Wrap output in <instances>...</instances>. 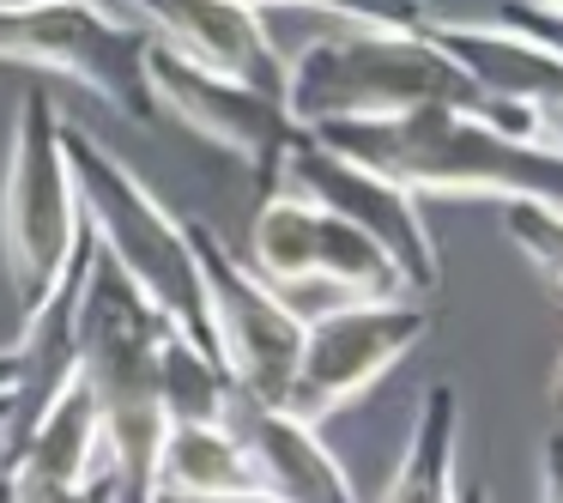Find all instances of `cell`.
Segmentation results:
<instances>
[{"label":"cell","mask_w":563,"mask_h":503,"mask_svg":"<svg viewBox=\"0 0 563 503\" xmlns=\"http://www.w3.org/2000/svg\"><path fill=\"white\" fill-rule=\"evenodd\" d=\"M0 503H13V491H7V479H0Z\"/></svg>","instance_id":"obj_31"},{"label":"cell","mask_w":563,"mask_h":503,"mask_svg":"<svg viewBox=\"0 0 563 503\" xmlns=\"http://www.w3.org/2000/svg\"><path fill=\"white\" fill-rule=\"evenodd\" d=\"M249 273L267 280L279 297H291L297 285H328L333 297H406L400 273L364 231H352L345 219L321 212L291 188L261 195L255 225H249Z\"/></svg>","instance_id":"obj_10"},{"label":"cell","mask_w":563,"mask_h":503,"mask_svg":"<svg viewBox=\"0 0 563 503\" xmlns=\"http://www.w3.org/2000/svg\"><path fill=\"white\" fill-rule=\"evenodd\" d=\"M13 382H19V352L0 346V394H13Z\"/></svg>","instance_id":"obj_26"},{"label":"cell","mask_w":563,"mask_h":503,"mask_svg":"<svg viewBox=\"0 0 563 503\" xmlns=\"http://www.w3.org/2000/svg\"><path fill=\"white\" fill-rule=\"evenodd\" d=\"M527 7H539V13H563V0H527Z\"/></svg>","instance_id":"obj_28"},{"label":"cell","mask_w":563,"mask_h":503,"mask_svg":"<svg viewBox=\"0 0 563 503\" xmlns=\"http://www.w3.org/2000/svg\"><path fill=\"white\" fill-rule=\"evenodd\" d=\"M103 467V430H98V406H91L86 382H67L62 401L31 425V437L19 442L7 461H0V479L13 491H49V485H79Z\"/></svg>","instance_id":"obj_15"},{"label":"cell","mask_w":563,"mask_h":503,"mask_svg":"<svg viewBox=\"0 0 563 503\" xmlns=\"http://www.w3.org/2000/svg\"><path fill=\"white\" fill-rule=\"evenodd\" d=\"M539 140H545V146H558V152H563V98H558V103H545V110H539Z\"/></svg>","instance_id":"obj_24"},{"label":"cell","mask_w":563,"mask_h":503,"mask_svg":"<svg viewBox=\"0 0 563 503\" xmlns=\"http://www.w3.org/2000/svg\"><path fill=\"white\" fill-rule=\"evenodd\" d=\"M279 188L316 200L321 212H333V219H345L352 231H364L369 243L388 255V267L400 273L406 297L437 292L442 255H437V237H430V225H424V200H418L412 188L388 183V176H376L369 164L333 152L328 140H316L309 128L291 140V152H285Z\"/></svg>","instance_id":"obj_9"},{"label":"cell","mask_w":563,"mask_h":503,"mask_svg":"<svg viewBox=\"0 0 563 503\" xmlns=\"http://www.w3.org/2000/svg\"><path fill=\"white\" fill-rule=\"evenodd\" d=\"M7 406H13V394H0V425H7Z\"/></svg>","instance_id":"obj_30"},{"label":"cell","mask_w":563,"mask_h":503,"mask_svg":"<svg viewBox=\"0 0 563 503\" xmlns=\"http://www.w3.org/2000/svg\"><path fill=\"white\" fill-rule=\"evenodd\" d=\"M454 430H461V394L449 382H430L424 401H418L412 437H406V449L376 503H461V485H454Z\"/></svg>","instance_id":"obj_16"},{"label":"cell","mask_w":563,"mask_h":503,"mask_svg":"<svg viewBox=\"0 0 563 503\" xmlns=\"http://www.w3.org/2000/svg\"><path fill=\"white\" fill-rule=\"evenodd\" d=\"M152 37L103 0H0V62L74 79L128 122L152 128L158 103L146 86Z\"/></svg>","instance_id":"obj_6"},{"label":"cell","mask_w":563,"mask_h":503,"mask_svg":"<svg viewBox=\"0 0 563 503\" xmlns=\"http://www.w3.org/2000/svg\"><path fill=\"white\" fill-rule=\"evenodd\" d=\"M183 231H188V249H195L212 352L224 364L231 394H243L255 406H285L297 346H303V316L291 309V297H279L267 280H255L249 261L207 219H183Z\"/></svg>","instance_id":"obj_7"},{"label":"cell","mask_w":563,"mask_h":503,"mask_svg":"<svg viewBox=\"0 0 563 503\" xmlns=\"http://www.w3.org/2000/svg\"><path fill=\"white\" fill-rule=\"evenodd\" d=\"M170 321L91 249L86 285H79V382L98 406L103 467L115 479V503L158 497V442L170 430L158 406V340Z\"/></svg>","instance_id":"obj_3"},{"label":"cell","mask_w":563,"mask_h":503,"mask_svg":"<svg viewBox=\"0 0 563 503\" xmlns=\"http://www.w3.org/2000/svg\"><path fill=\"white\" fill-rule=\"evenodd\" d=\"M13 491V485H7ZM13 503H115V479L110 467H98L91 479H79V485H49V491H13Z\"/></svg>","instance_id":"obj_22"},{"label":"cell","mask_w":563,"mask_h":503,"mask_svg":"<svg viewBox=\"0 0 563 503\" xmlns=\"http://www.w3.org/2000/svg\"><path fill=\"white\" fill-rule=\"evenodd\" d=\"M503 225H509L515 249L539 267V280L563 297V207H533V200H515L503 207Z\"/></svg>","instance_id":"obj_20"},{"label":"cell","mask_w":563,"mask_h":503,"mask_svg":"<svg viewBox=\"0 0 563 503\" xmlns=\"http://www.w3.org/2000/svg\"><path fill=\"white\" fill-rule=\"evenodd\" d=\"M255 13L267 7H297V13H321L333 25H357V31H424L430 7L424 0H249Z\"/></svg>","instance_id":"obj_19"},{"label":"cell","mask_w":563,"mask_h":503,"mask_svg":"<svg viewBox=\"0 0 563 503\" xmlns=\"http://www.w3.org/2000/svg\"><path fill=\"white\" fill-rule=\"evenodd\" d=\"M62 103L49 91H25L7 134V188H0V261L13 280L19 321L49 304L55 280L67 273L86 219H79L74 171L62 152Z\"/></svg>","instance_id":"obj_5"},{"label":"cell","mask_w":563,"mask_h":503,"mask_svg":"<svg viewBox=\"0 0 563 503\" xmlns=\"http://www.w3.org/2000/svg\"><path fill=\"white\" fill-rule=\"evenodd\" d=\"M430 333V309L418 297H345L303 316V346L285 389V413L303 425H328L352 401H364L406 352Z\"/></svg>","instance_id":"obj_8"},{"label":"cell","mask_w":563,"mask_h":503,"mask_svg":"<svg viewBox=\"0 0 563 503\" xmlns=\"http://www.w3.org/2000/svg\"><path fill=\"white\" fill-rule=\"evenodd\" d=\"M158 491L236 497V491H255V473H249L243 442L231 437V425H170L158 442Z\"/></svg>","instance_id":"obj_17"},{"label":"cell","mask_w":563,"mask_h":503,"mask_svg":"<svg viewBox=\"0 0 563 503\" xmlns=\"http://www.w3.org/2000/svg\"><path fill=\"white\" fill-rule=\"evenodd\" d=\"M146 86H152L158 116H176L195 140L243 158L249 171H255L261 195L279 188V164H285V152H291V140L303 134V128L291 122V110H285V98H267V91L243 86V79H231V74L195 67V62H183V55L158 50V43L146 50Z\"/></svg>","instance_id":"obj_11"},{"label":"cell","mask_w":563,"mask_h":503,"mask_svg":"<svg viewBox=\"0 0 563 503\" xmlns=\"http://www.w3.org/2000/svg\"><path fill=\"white\" fill-rule=\"evenodd\" d=\"M449 103L515 140H539V110L527 103H490L424 43V31H357L340 25L303 43L285 62V110L297 128H340V122H388L406 110Z\"/></svg>","instance_id":"obj_1"},{"label":"cell","mask_w":563,"mask_h":503,"mask_svg":"<svg viewBox=\"0 0 563 503\" xmlns=\"http://www.w3.org/2000/svg\"><path fill=\"white\" fill-rule=\"evenodd\" d=\"M128 25H140L158 50L183 55L195 67L231 74L243 86L285 98V62L267 13H255L249 0H103Z\"/></svg>","instance_id":"obj_12"},{"label":"cell","mask_w":563,"mask_h":503,"mask_svg":"<svg viewBox=\"0 0 563 503\" xmlns=\"http://www.w3.org/2000/svg\"><path fill=\"white\" fill-rule=\"evenodd\" d=\"M224 425L243 442V461L255 473L261 497H273V503H357L352 473L333 461L321 430L291 418L285 406H255L243 394H231Z\"/></svg>","instance_id":"obj_13"},{"label":"cell","mask_w":563,"mask_h":503,"mask_svg":"<svg viewBox=\"0 0 563 503\" xmlns=\"http://www.w3.org/2000/svg\"><path fill=\"white\" fill-rule=\"evenodd\" d=\"M497 19H503V25H515V31H527L539 50H551L563 62V13H539V7H527V0H503Z\"/></svg>","instance_id":"obj_21"},{"label":"cell","mask_w":563,"mask_h":503,"mask_svg":"<svg viewBox=\"0 0 563 503\" xmlns=\"http://www.w3.org/2000/svg\"><path fill=\"white\" fill-rule=\"evenodd\" d=\"M461 503H485V491H478V485H473V491H461Z\"/></svg>","instance_id":"obj_29"},{"label":"cell","mask_w":563,"mask_h":503,"mask_svg":"<svg viewBox=\"0 0 563 503\" xmlns=\"http://www.w3.org/2000/svg\"><path fill=\"white\" fill-rule=\"evenodd\" d=\"M152 503H273V497H261V491H236V497H176V491H158Z\"/></svg>","instance_id":"obj_25"},{"label":"cell","mask_w":563,"mask_h":503,"mask_svg":"<svg viewBox=\"0 0 563 503\" xmlns=\"http://www.w3.org/2000/svg\"><path fill=\"white\" fill-rule=\"evenodd\" d=\"M551 401L563 406V352H558V370H551Z\"/></svg>","instance_id":"obj_27"},{"label":"cell","mask_w":563,"mask_h":503,"mask_svg":"<svg viewBox=\"0 0 563 503\" xmlns=\"http://www.w3.org/2000/svg\"><path fill=\"white\" fill-rule=\"evenodd\" d=\"M539 503H563V430L545 442V461H539Z\"/></svg>","instance_id":"obj_23"},{"label":"cell","mask_w":563,"mask_h":503,"mask_svg":"<svg viewBox=\"0 0 563 503\" xmlns=\"http://www.w3.org/2000/svg\"><path fill=\"white\" fill-rule=\"evenodd\" d=\"M158 406L170 425H224L231 382H224L219 352L195 346L188 333L164 328L158 340Z\"/></svg>","instance_id":"obj_18"},{"label":"cell","mask_w":563,"mask_h":503,"mask_svg":"<svg viewBox=\"0 0 563 503\" xmlns=\"http://www.w3.org/2000/svg\"><path fill=\"white\" fill-rule=\"evenodd\" d=\"M424 43L490 103H527L545 110L563 98V62L551 50H539L527 31L503 25V19H437L430 13Z\"/></svg>","instance_id":"obj_14"},{"label":"cell","mask_w":563,"mask_h":503,"mask_svg":"<svg viewBox=\"0 0 563 503\" xmlns=\"http://www.w3.org/2000/svg\"><path fill=\"white\" fill-rule=\"evenodd\" d=\"M333 152L369 164L376 176L412 188V195H485V200H533L563 207V152L545 140H515L466 110L430 103L388 122H340L316 128Z\"/></svg>","instance_id":"obj_2"},{"label":"cell","mask_w":563,"mask_h":503,"mask_svg":"<svg viewBox=\"0 0 563 503\" xmlns=\"http://www.w3.org/2000/svg\"><path fill=\"white\" fill-rule=\"evenodd\" d=\"M62 152H67V171H74L79 219H86L98 255L110 261L176 333H188L195 346L212 352L207 297H200V273H195V249H188L183 219L79 122H62Z\"/></svg>","instance_id":"obj_4"}]
</instances>
